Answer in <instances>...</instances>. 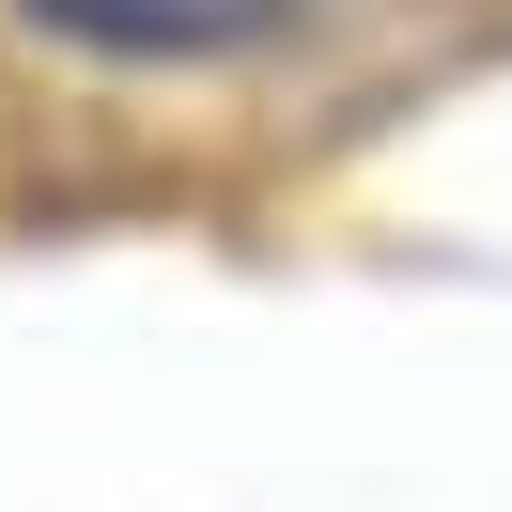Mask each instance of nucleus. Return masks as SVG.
I'll list each match as a JSON object with an SVG mask.
<instances>
[{
    "label": "nucleus",
    "instance_id": "1",
    "mask_svg": "<svg viewBox=\"0 0 512 512\" xmlns=\"http://www.w3.org/2000/svg\"><path fill=\"white\" fill-rule=\"evenodd\" d=\"M32 16L109 63H233V47H280L311 0H32Z\"/></svg>",
    "mask_w": 512,
    "mask_h": 512
}]
</instances>
